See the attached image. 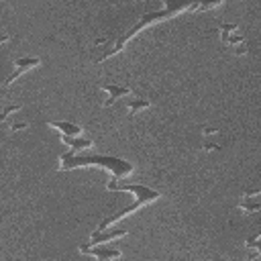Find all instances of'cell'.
Instances as JSON below:
<instances>
[{"label": "cell", "instance_id": "19", "mask_svg": "<svg viewBox=\"0 0 261 261\" xmlns=\"http://www.w3.org/2000/svg\"><path fill=\"white\" fill-rule=\"evenodd\" d=\"M202 133H204V135L208 137V135H212V133H216V128H210V126H206V128H204Z\"/></svg>", "mask_w": 261, "mask_h": 261}, {"label": "cell", "instance_id": "13", "mask_svg": "<svg viewBox=\"0 0 261 261\" xmlns=\"http://www.w3.org/2000/svg\"><path fill=\"white\" fill-rule=\"evenodd\" d=\"M218 29H220V39H222V43H224V41L230 37V33H232V31H237L239 27H237L234 22H222Z\"/></svg>", "mask_w": 261, "mask_h": 261}, {"label": "cell", "instance_id": "9", "mask_svg": "<svg viewBox=\"0 0 261 261\" xmlns=\"http://www.w3.org/2000/svg\"><path fill=\"white\" fill-rule=\"evenodd\" d=\"M61 141H63L67 147H71L73 151H80V149H90V147L94 145L90 139H80V137H65V135H61Z\"/></svg>", "mask_w": 261, "mask_h": 261}, {"label": "cell", "instance_id": "7", "mask_svg": "<svg viewBox=\"0 0 261 261\" xmlns=\"http://www.w3.org/2000/svg\"><path fill=\"white\" fill-rule=\"evenodd\" d=\"M100 90L108 92V100L104 102V106H110L114 100L124 98V96L130 94V88H126V86H116V84H100Z\"/></svg>", "mask_w": 261, "mask_h": 261}, {"label": "cell", "instance_id": "5", "mask_svg": "<svg viewBox=\"0 0 261 261\" xmlns=\"http://www.w3.org/2000/svg\"><path fill=\"white\" fill-rule=\"evenodd\" d=\"M128 230L126 228H110V230H94L92 237H90V245L96 247V245H104L108 241H114V239H122L126 237Z\"/></svg>", "mask_w": 261, "mask_h": 261}, {"label": "cell", "instance_id": "20", "mask_svg": "<svg viewBox=\"0 0 261 261\" xmlns=\"http://www.w3.org/2000/svg\"><path fill=\"white\" fill-rule=\"evenodd\" d=\"M257 239H261V230H259V232H257Z\"/></svg>", "mask_w": 261, "mask_h": 261}, {"label": "cell", "instance_id": "14", "mask_svg": "<svg viewBox=\"0 0 261 261\" xmlns=\"http://www.w3.org/2000/svg\"><path fill=\"white\" fill-rule=\"evenodd\" d=\"M16 110H20V104H10V106H6L4 110H2V114H0V118L4 120L8 114H12V112H16Z\"/></svg>", "mask_w": 261, "mask_h": 261}, {"label": "cell", "instance_id": "1", "mask_svg": "<svg viewBox=\"0 0 261 261\" xmlns=\"http://www.w3.org/2000/svg\"><path fill=\"white\" fill-rule=\"evenodd\" d=\"M59 169H75V167H104L108 169L116 179L126 177L128 173H133V163L120 159V157H110V155H73L71 151L61 153L59 157Z\"/></svg>", "mask_w": 261, "mask_h": 261}, {"label": "cell", "instance_id": "21", "mask_svg": "<svg viewBox=\"0 0 261 261\" xmlns=\"http://www.w3.org/2000/svg\"><path fill=\"white\" fill-rule=\"evenodd\" d=\"M96 261H98V259H96Z\"/></svg>", "mask_w": 261, "mask_h": 261}, {"label": "cell", "instance_id": "16", "mask_svg": "<svg viewBox=\"0 0 261 261\" xmlns=\"http://www.w3.org/2000/svg\"><path fill=\"white\" fill-rule=\"evenodd\" d=\"M29 126V122H14L12 126H10V130H22V128H27Z\"/></svg>", "mask_w": 261, "mask_h": 261}, {"label": "cell", "instance_id": "10", "mask_svg": "<svg viewBox=\"0 0 261 261\" xmlns=\"http://www.w3.org/2000/svg\"><path fill=\"white\" fill-rule=\"evenodd\" d=\"M245 247H247V249H253L249 261H255V259L261 257V239H257V237H249V239L245 241Z\"/></svg>", "mask_w": 261, "mask_h": 261}, {"label": "cell", "instance_id": "15", "mask_svg": "<svg viewBox=\"0 0 261 261\" xmlns=\"http://www.w3.org/2000/svg\"><path fill=\"white\" fill-rule=\"evenodd\" d=\"M245 198H257V196H261V188H251V190H245V194H243Z\"/></svg>", "mask_w": 261, "mask_h": 261}, {"label": "cell", "instance_id": "11", "mask_svg": "<svg viewBox=\"0 0 261 261\" xmlns=\"http://www.w3.org/2000/svg\"><path fill=\"white\" fill-rule=\"evenodd\" d=\"M239 208H241L245 214H249V212H259V210H261V202H257L255 198H243V200L239 202Z\"/></svg>", "mask_w": 261, "mask_h": 261}, {"label": "cell", "instance_id": "4", "mask_svg": "<svg viewBox=\"0 0 261 261\" xmlns=\"http://www.w3.org/2000/svg\"><path fill=\"white\" fill-rule=\"evenodd\" d=\"M80 253L84 255H94L98 261H114L120 257V249L116 247H108V245H80Z\"/></svg>", "mask_w": 261, "mask_h": 261}, {"label": "cell", "instance_id": "18", "mask_svg": "<svg viewBox=\"0 0 261 261\" xmlns=\"http://www.w3.org/2000/svg\"><path fill=\"white\" fill-rule=\"evenodd\" d=\"M234 53H237V55H243V53H247V49H245V43H243V45H237Z\"/></svg>", "mask_w": 261, "mask_h": 261}, {"label": "cell", "instance_id": "2", "mask_svg": "<svg viewBox=\"0 0 261 261\" xmlns=\"http://www.w3.org/2000/svg\"><path fill=\"white\" fill-rule=\"evenodd\" d=\"M184 10H190V4H173V2H165V6L161 8V10H155V12H147V14H143L137 22H135V27H130L124 35H120L116 41H114V45L110 47V49H106L96 61L98 63H102L104 59H108V57H112V55H116V53H120L122 49H124V45L137 35V33H141L143 29H147V27H151V24H155V22H159V20H165V18H169V16H173V14H177V12H184Z\"/></svg>", "mask_w": 261, "mask_h": 261}, {"label": "cell", "instance_id": "6", "mask_svg": "<svg viewBox=\"0 0 261 261\" xmlns=\"http://www.w3.org/2000/svg\"><path fill=\"white\" fill-rule=\"evenodd\" d=\"M39 63H41V59H39V57H20V59H16V69L6 77V86H10L18 75H22L24 71H29V69L37 67Z\"/></svg>", "mask_w": 261, "mask_h": 261}, {"label": "cell", "instance_id": "17", "mask_svg": "<svg viewBox=\"0 0 261 261\" xmlns=\"http://www.w3.org/2000/svg\"><path fill=\"white\" fill-rule=\"evenodd\" d=\"M202 149H204V151H214V149H218V145H214V143H204Z\"/></svg>", "mask_w": 261, "mask_h": 261}, {"label": "cell", "instance_id": "3", "mask_svg": "<svg viewBox=\"0 0 261 261\" xmlns=\"http://www.w3.org/2000/svg\"><path fill=\"white\" fill-rule=\"evenodd\" d=\"M106 188H108L110 192H133L137 198H135V202H133L128 208H124V210H120V212H116V214L104 218V220L98 224V230H106L108 226H112V224L118 222L120 218L133 214L137 208H141V206H145V204H149V202H155V200L161 196L157 190L147 188V186H141V184H116V181H108Z\"/></svg>", "mask_w": 261, "mask_h": 261}, {"label": "cell", "instance_id": "8", "mask_svg": "<svg viewBox=\"0 0 261 261\" xmlns=\"http://www.w3.org/2000/svg\"><path fill=\"white\" fill-rule=\"evenodd\" d=\"M51 128H57L61 135H65V137H77V135H82V126H77V124H73V122H63V120H49L47 122Z\"/></svg>", "mask_w": 261, "mask_h": 261}, {"label": "cell", "instance_id": "12", "mask_svg": "<svg viewBox=\"0 0 261 261\" xmlns=\"http://www.w3.org/2000/svg\"><path fill=\"white\" fill-rule=\"evenodd\" d=\"M149 106H151V102H149V100H145V98H130V100H128V112H130V116H133V114H137L139 110L149 108Z\"/></svg>", "mask_w": 261, "mask_h": 261}]
</instances>
